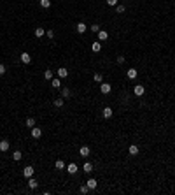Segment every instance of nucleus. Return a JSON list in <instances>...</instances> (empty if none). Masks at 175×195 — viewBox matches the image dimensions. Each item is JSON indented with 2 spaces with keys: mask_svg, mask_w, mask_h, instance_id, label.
<instances>
[{
  "mask_svg": "<svg viewBox=\"0 0 175 195\" xmlns=\"http://www.w3.org/2000/svg\"><path fill=\"white\" fill-rule=\"evenodd\" d=\"M86 184H88V188H89V190H95V188H96V186H98V181H96V179H95V178H89V179H88V183H86Z\"/></svg>",
  "mask_w": 175,
  "mask_h": 195,
  "instance_id": "14",
  "label": "nucleus"
},
{
  "mask_svg": "<svg viewBox=\"0 0 175 195\" xmlns=\"http://www.w3.org/2000/svg\"><path fill=\"white\" fill-rule=\"evenodd\" d=\"M5 72H7V69H5V65H4V63H0V76H4Z\"/></svg>",
  "mask_w": 175,
  "mask_h": 195,
  "instance_id": "32",
  "label": "nucleus"
},
{
  "mask_svg": "<svg viewBox=\"0 0 175 195\" xmlns=\"http://www.w3.org/2000/svg\"><path fill=\"white\" fill-rule=\"evenodd\" d=\"M54 167H56L58 171H63V169H65L67 165H65V162H63V160L60 158V160H56V162H54Z\"/></svg>",
  "mask_w": 175,
  "mask_h": 195,
  "instance_id": "22",
  "label": "nucleus"
},
{
  "mask_svg": "<svg viewBox=\"0 0 175 195\" xmlns=\"http://www.w3.org/2000/svg\"><path fill=\"white\" fill-rule=\"evenodd\" d=\"M37 186H39V181L33 179V176H32V178H28V188H30V190H35Z\"/></svg>",
  "mask_w": 175,
  "mask_h": 195,
  "instance_id": "13",
  "label": "nucleus"
},
{
  "mask_svg": "<svg viewBox=\"0 0 175 195\" xmlns=\"http://www.w3.org/2000/svg\"><path fill=\"white\" fill-rule=\"evenodd\" d=\"M56 74H58V77H60V79H63V77H67V76H68V69L60 67V69L56 70Z\"/></svg>",
  "mask_w": 175,
  "mask_h": 195,
  "instance_id": "10",
  "label": "nucleus"
},
{
  "mask_svg": "<svg viewBox=\"0 0 175 195\" xmlns=\"http://www.w3.org/2000/svg\"><path fill=\"white\" fill-rule=\"evenodd\" d=\"M93 79L96 81V83H102V74H98V72H96V74L93 76Z\"/></svg>",
  "mask_w": 175,
  "mask_h": 195,
  "instance_id": "34",
  "label": "nucleus"
},
{
  "mask_svg": "<svg viewBox=\"0 0 175 195\" xmlns=\"http://www.w3.org/2000/svg\"><path fill=\"white\" fill-rule=\"evenodd\" d=\"M25 125H26L28 128H33V127H35V118H26Z\"/></svg>",
  "mask_w": 175,
  "mask_h": 195,
  "instance_id": "24",
  "label": "nucleus"
},
{
  "mask_svg": "<svg viewBox=\"0 0 175 195\" xmlns=\"http://www.w3.org/2000/svg\"><path fill=\"white\" fill-rule=\"evenodd\" d=\"M61 97H63V98H70V97H72V90L65 86L63 90H61Z\"/></svg>",
  "mask_w": 175,
  "mask_h": 195,
  "instance_id": "19",
  "label": "nucleus"
},
{
  "mask_svg": "<svg viewBox=\"0 0 175 195\" xmlns=\"http://www.w3.org/2000/svg\"><path fill=\"white\" fill-rule=\"evenodd\" d=\"M125 11H126V7H125V5H117V7H116V13H117V14H123Z\"/></svg>",
  "mask_w": 175,
  "mask_h": 195,
  "instance_id": "30",
  "label": "nucleus"
},
{
  "mask_svg": "<svg viewBox=\"0 0 175 195\" xmlns=\"http://www.w3.org/2000/svg\"><path fill=\"white\" fill-rule=\"evenodd\" d=\"M100 91H102V95H109L110 91H112V85H109V83H102V85H100Z\"/></svg>",
  "mask_w": 175,
  "mask_h": 195,
  "instance_id": "1",
  "label": "nucleus"
},
{
  "mask_svg": "<svg viewBox=\"0 0 175 195\" xmlns=\"http://www.w3.org/2000/svg\"><path fill=\"white\" fill-rule=\"evenodd\" d=\"M109 5H117V0H107Z\"/></svg>",
  "mask_w": 175,
  "mask_h": 195,
  "instance_id": "35",
  "label": "nucleus"
},
{
  "mask_svg": "<svg viewBox=\"0 0 175 195\" xmlns=\"http://www.w3.org/2000/svg\"><path fill=\"white\" fill-rule=\"evenodd\" d=\"M9 146H11V142H9L7 139H4V141H0V151H2V153H5V151L9 149Z\"/></svg>",
  "mask_w": 175,
  "mask_h": 195,
  "instance_id": "12",
  "label": "nucleus"
},
{
  "mask_svg": "<svg viewBox=\"0 0 175 195\" xmlns=\"http://www.w3.org/2000/svg\"><path fill=\"white\" fill-rule=\"evenodd\" d=\"M96 35H98V40H100V42H104V40L109 39V32H105V30H100Z\"/></svg>",
  "mask_w": 175,
  "mask_h": 195,
  "instance_id": "15",
  "label": "nucleus"
},
{
  "mask_svg": "<svg viewBox=\"0 0 175 195\" xmlns=\"http://www.w3.org/2000/svg\"><path fill=\"white\" fill-rule=\"evenodd\" d=\"M21 158H23V153L16 149V151L12 153V160H14V162H19V160H21Z\"/></svg>",
  "mask_w": 175,
  "mask_h": 195,
  "instance_id": "23",
  "label": "nucleus"
},
{
  "mask_svg": "<svg viewBox=\"0 0 175 195\" xmlns=\"http://www.w3.org/2000/svg\"><path fill=\"white\" fill-rule=\"evenodd\" d=\"M79 192H81V193H82V195H86V193H88V192H89V188H88V184H82V186H81V188H79Z\"/></svg>",
  "mask_w": 175,
  "mask_h": 195,
  "instance_id": "29",
  "label": "nucleus"
},
{
  "mask_svg": "<svg viewBox=\"0 0 175 195\" xmlns=\"http://www.w3.org/2000/svg\"><path fill=\"white\" fill-rule=\"evenodd\" d=\"M30 130H32V137L33 139H40V137H42V128L33 127V128H30Z\"/></svg>",
  "mask_w": 175,
  "mask_h": 195,
  "instance_id": "7",
  "label": "nucleus"
},
{
  "mask_svg": "<svg viewBox=\"0 0 175 195\" xmlns=\"http://www.w3.org/2000/svg\"><path fill=\"white\" fill-rule=\"evenodd\" d=\"M89 153H91L89 146H81V148H79V157H82V158H86Z\"/></svg>",
  "mask_w": 175,
  "mask_h": 195,
  "instance_id": "6",
  "label": "nucleus"
},
{
  "mask_svg": "<svg viewBox=\"0 0 175 195\" xmlns=\"http://www.w3.org/2000/svg\"><path fill=\"white\" fill-rule=\"evenodd\" d=\"M137 76H138V70H137V69L126 70V77H128V79H137Z\"/></svg>",
  "mask_w": 175,
  "mask_h": 195,
  "instance_id": "11",
  "label": "nucleus"
},
{
  "mask_svg": "<svg viewBox=\"0 0 175 195\" xmlns=\"http://www.w3.org/2000/svg\"><path fill=\"white\" fill-rule=\"evenodd\" d=\"M82 171H84L86 174H89V172H93V163H91V162H86L84 165H82Z\"/></svg>",
  "mask_w": 175,
  "mask_h": 195,
  "instance_id": "18",
  "label": "nucleus"
},
{
  "mask_svg": "<svg viewBox=\"0 0 175 195\" xmlns=\"http://www.w3.org/2000/svg\"><path fill=\"white\" fill-rule=\"evenodd\" d=\"M53 104H54V107H63L65 98H63V97H58V98H54V100H53Z\"/></svg>",
  "mask_w": 175,
  "mask_h": 195,
  "instance_id": "17",
  "label": "nucleus"
},
{
  "mask_svg": "<svg viewBox=\"0 0 175 195\" xmlns=\"http://www.w3.org/2000/svg\"><path fill=\"white\" fill-rule=\"evenodd\" d=\"M51 86H53V88H60V86H61V81H60V77H58V79H54V77L51 79Z\"/></svg>",
  "mask_w": 175,
  "mask_h": 195,
  "instance_id": "25",
  "label": "nucleus"
},
{
  "mask_svg": "<svg viewBox=\"0 0 175 195\" xmlns=\"http://www.w3.org/2000/svg\"><path fill=\"white\" fill-rule=\"evenodd\" d=\"M138 151H140V148L137 146V144H130V148H128V153L131 157H137L138 155Z\"/></svg>",
  "mask_w": 175,
  "mask_h": 195,
  "instance_id": "9",
  "label": "nucleus"
},
{
  "mask_svg": "<svg viewBox=\"0 0 175 195\" xmlns=\"http://www.w3.org/2000/svg\"><path fill=\"white\" fill-rule=\"evenodd\" d=\"M112 114H114V111H112V107H109V106H107V107H104V111H102V116L107 118V120H109V118H112Z\"/></svg>",
  "mask_w": 175,
  "mask_h": 195,
  "instance_id": "8",
  "label": "nucleus"
},
{
  "mask_svg": "<svg viewBox=\"0 0 175 195\" xmlns=\"http://www.w3.org/2000/svg\"><path fill=\"white\" fill-rule=\"evenodd\" d=\"M65 171H67L68 174H75V172L79 171V167H77V163H75V162H72V163H68V165L65 167Z\"/></svg>",
  "mask_w": 175,
  "mask_h": 195,
  "instance_id": "4",
  "label": "nucleus"
},
{
  "mask_svg": "<svg viewBox=\"0 0 175 195\" xmlns=\"http://www.w3.org/2000/svg\"><path fill=\"white\" fill-rule=\"evenodd\" d=\"M40 7L49 9V7H51V0H40Z\"/></svg>",
  "mask_w": 175,
  "mask_h": 195,
  "instance_id": "27",
  "label": "nucleus"
},
{
  "mask_svg": "<svg viewBox=\"0 0 175 195\" xmlns=\"http://www.w3.org/2000/svg\"><path fill=\"white\" fill-rule=\"evenodd\" d=\"M89 30H91V32H93V34H98L100 30H102V26H100L98 23H93V25H91V28H89Z\"/></svg>",
  "mask_w": 175,
  "mask_h": 195,
  "instance_id": "26",
  "label": "nucleus"
},
{
  "mask_svg": "<svg viewBox=\"0 0 175 195\" xmlns=\"http://www.w3.org/2000/svg\"><path fill=\"white\" fill-rule=\"evenodd\" d=\"M33 174H35V169H33L32 165H26V167L23 169V176H25V178H32Z\"/></svg>",
  "mask_w": 175,
  "mask_h": 195,
  "instance_id": "3",
  "label": "nucleus"
},
{
  "mask_svg": "<svg viewBox=\"0 0 175 195\" xmlns=\"http://www.w3.org/2000/svg\"><path fill=\"white\" fill-rule=\"evenodd\" d=\"M91 51H93V53H100L102 51V42H93L91 44Z\"/></svg>",
  "mask_w": 175,
  "mask_h": 195,
  "instance_id": "20",
  "label": "nucleus"
},
{
  "mask_svg": "<svg viewBox=\"0 0 175 195\" xmlns=\"http://www.w3.org/2000/svg\"><path fill=\"white\" fill-rule=\"evenodd\" d=\"M44 35H46V28L37 26V28H35V37H44Z\"/></svg>",
  "mask_w": 175,
  "mask_h": 195,
  "instance_id": "21",
  "label": "nucleus"
},
{
  "mask_svg": "<svg viewBox=\"0 0 175 195\" xmlns=\"http://www.w3.org/2000/svg\"><path fill=\"white\" fill-rule=\"evenodd\" d=\"M44 79H46V81H51V79H53V70H46V72H44Z\"/></svg>",
  "mask_w": 175,
  "mask_h": 195,
  "instance_id": "28",
  "label": "nucleus"
},
{
  "mask_svg": "<svg viewBox=\"0 0 175 195\" xmlns=\"http://www.w3.org/2000/svg\"><path fill=\"white\" fill-rule=\"evenodd\" d=\"M46 34H47V37H49V39H54V30H51V28H49Z\"/></svg>",
  "mask_w": 175,
  "mask_h": 195,
  "instance_id": "33",
  "label": "nucleus"
},
{
  "mask_svg": "<svg viewBox=\"0 0 175 195\" xmlns=\"http://www.w3.org/2000/svg\"><path fill=\"white\" fill-rule=\"evenodd\" d=\"M75 30H77V34H84L86 30H88V26H86V23H77V26H75Z\"/></svg>",
  "mask_w": 175,
  "mask_h": 195,
  "instance_id": "16",
  "label": "nucleus"
},
{
  "mask_svg": "<svg viewBox=\"0 0 175 195\" xmlns=\"http://www.w3.org/2000/svg\"><path fill=\"white\" fill-rule=\"evenodd\" d=\"M125 60H126V58H125V56H123V55H119V56L116 58V61H117V63H119V65H123V63H125Z\"/></svg>",
  "mask_w": 175,
  "mask_h": 195,
  "instance_id": "31",
  "label": "nucleus"
},
{
  "mask_svg": "<svg viewBox=\"0 0 175 195\" xmlns=\"http://www.w3.org/2000/svg\"><path fill=\"white\" fill-rule=\"evenodd\" d=\"M133 93H135L137 97H142L144 93H146V86H144V85H137L135 88H133Z\"/></svg>",
  "mask_w": 175,
  "mask_h": 195,
  "instance_id": "2",
  "label": "nucleus"
},
{
  "mask_svg": "<svg viewBox=\"0 0 175 195\" xmlns=\"http://www.w3.org/2000/svg\"><path fill=\"white\" fill-rule=\"evenodd\" d=\"M19 58H21V61H23V63H26V65H28V63H32V55L26 53V51H23Z\"/></svg>",
  "mask_w": 175,
  "mask_h": 195,
  "instance_id": "5",
  "label": "nucleus"
}]
</instances>
